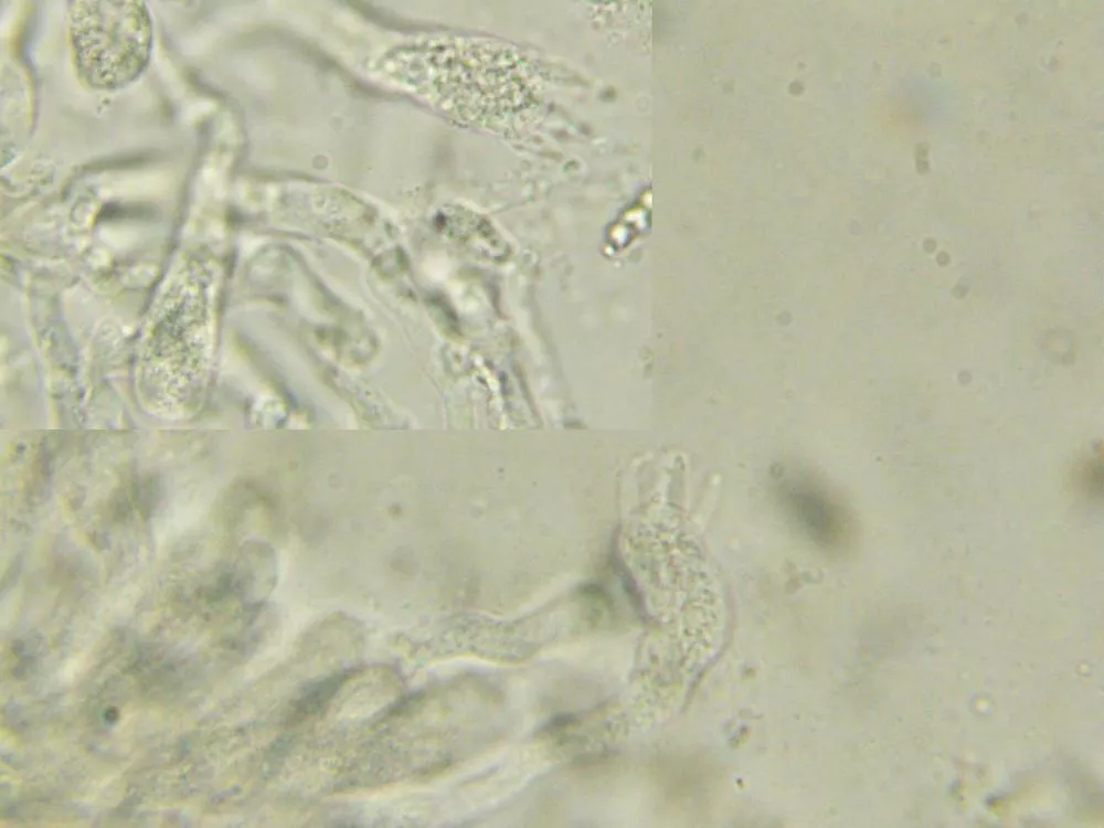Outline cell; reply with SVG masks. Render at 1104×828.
Here are the masks:
<instances>
[{
  "label": "cell",
  "mask_w": 1104,
  "mask_h": 828,
  "mask_svg": "<svg viewBox=\"0 0 1104 828\" xmlns=\"http://www.w3.org/2000/svg\"><path fill=\"white\" fill-rule=\"evenodd\" d=\"M70 42L79 78L99 91H116L147 68L152 22L142 1H71Z\"/></svg>",
  "instance_id": "obj_1"
},
{
  "label": "cell",
  "mask_w": 1104,
  "mask_h": 828,
  "mask_svg": "<svg viewBox=\"0 0 1104 828\" xmlns=\"http://www.w3.org/2000/svg\"><path fill=\"white\" fill-rule=\"evenodd\" d=\"M773 496L789 523L816 546L838 550L851 540L850 511L814 475L781 469L773 476Z\"/></svg>",
  "instance_id": "obj_2"
},
{
  "label": "cell",
  "mask_w": 1104,
  "mask_h": 828,
  "mask_svg": "<svg viewBox=\"0 0 1104 828\" xmlns=\"http://www.w3.org/2000/svg\"><path fill=\"white\" fill-rule=\"evenodd\" d=\"M1103 460L1102 454H1095L1081 460L1075 470V484L1078 491L1086 500H1098L1102 491Z\"/></svg>",
  "instance_id": "obj_3"
},
{
  "label": "cell",
  "mask_w": 1104,
  "mask_h": 828,
  "mask_svg": "<svg viewBox=\"0 0 1104 828\" xmlns=\"http://www.w3.org/2000/svg\"><path fill=\"white\" fill-rule=\"evenodd\" d=\"M349 677L348 672L339 673L333 677L327 678L323 681L316 683L307 693L298 701L295 707L293 719L302 718L308 713H312L318 710L321 704H323L328 699L336 693L339 687Z\"/></svg>",
  "instance_id": "obj_4"
}]
</instances>
